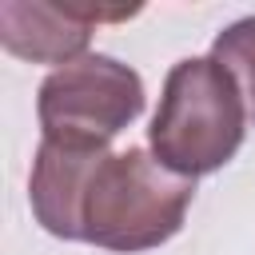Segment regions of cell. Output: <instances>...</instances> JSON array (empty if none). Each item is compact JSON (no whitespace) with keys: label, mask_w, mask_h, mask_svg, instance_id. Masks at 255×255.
<instances>
[{"label":"cell","mask_w":255,"mask_h":255,"mask_svg":"<svg viewBox=\"0 0 255 255\" xmlns=\"http://www.w3.org/2000/svg\"><path fill=\"white\" fill-rule=\"evenodd\" d=\"M195 179L167 171L151 151H100L84 175L76 227L80 243L104 251H151L167 243L191 207Z\"/></svg>","instance_id":"6da1fadb"},{"label":"cell","mask_w":255,"mask_h":255,"mask_svg":"<svg viewBox=\"0 0 255 255\" xmlns=\"http://www.w3.org/2000/svg\"><path fill=\"white\" fill-rule=\"evenodd\" d=\"M243 131L247 104L219 60L187 56L167 72L159 108L147 128L151 155L167 171L183 179L219 171L239 151Z\"/></svg>","instance_id":"7a4b0ae2"},{"label":"cell","mask_w":255,"mask_h":255,"mask_svg":"<svg viewBox=\"0 0 255 255\" xmlns=\"http://www.w3.org/2000/svg\"><path fill=\"white\" fill-rule=\"evenodd\" d=\"M143 112V80L116 56L88 52L56 68L36 92L44 139L68 147H108Z\"/></svg>","instance_id":"3957f363"},{"label":"cell","mask_w":255,"mask_h":255,"mask_svg":"<svg viewBox=\"0 0 255 255\" xmlns=\"http://www.w3.org/2000/svg\"><path fill=\"white\" fill-rule=\"evenodd\" d=\"M135 8L100 4H48V0H4L0 4V44L32 64H72L88 56L96 20H124Z\"/></svg>","instance_id":"277c9868"},{"label":"cell","mask_w":255,"mask_h":255,"mask_svg":"<svg viewBox=\"0 0 255 255\" xmlns=\"http://www.w3.org/2000/svg\"><path fill=\"white\" fill-rule=\"evenodd\" d=\"M211 60H219L227 68V76L235 80V88L247 104V120L255 124V16L227 24L211 44Z\"/></svg>","instance_id":"5b68a950"}]
</instances>
